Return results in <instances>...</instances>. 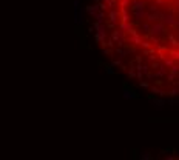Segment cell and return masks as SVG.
Listing matches in <instances>:
<instances>
[{"label":"cell","instance_id":"d4e9b609","mask_svg":"<svg viewBox=\"0 0 179 160\" xmlns=\"http://www.w3.org/2000/svg\"><path fill=\"white\" fill-rule=\"evenodd\" d=\"M175 77H176L175 74H171V72H168V76H167V79H168V80H167V82H173V80H175Z\"/></svg>","mask_w":179,"mask_h":160},{"label":"cell","instance_id":"f1b7e54d","mask_svg":"<svg viewBox=\"0 0 179 160\" xmlns=\"http://www.w3.org/2000/svg\"><path fill=\"white\" fill-rule=\"evenodd\" d=\"M145 74H147V77H148V79H150V80H151V79H153V77H154V74H153V72H145Z\"/></svg>","mask_w":179,"mask_h":160},{"label":"cell","instance_id":"1f68e13d","mask_svg":"<svg viewBox=\"0 0 179 160\" xmlns=\"http://www.w3.org/2000/svg\"><path fill=\"white\" fill-rule=\"evenodd\" d=\"M120 65V60H114L113 62V66H119Z\"/></svg>","mask_w":179,"mask_h":160},{"label":"cell","instance_id":"83f0119b","mask_svg":"<svg viewBox=\"0 0 179 160\" xmlns=\"http://www.w3.org/2000/svg\"><path fill=\"white\" fill-rule=\"evenodd\" d=\"M141 71H142V74H144V72H148V66H147V65H142Z\"/></svg>","mask_w":179,"mask_h":160},{"label":"cell","instance_id":"5b68a950","mask_svg":"<svg viewBox=\"0 0 179 160\" xmlns=\"http://www.w3.org/2000/svg\"><path fill=\"white\" fill-rule=\"evenodd\" d=\"M125 42H128V43H133V45H141V42H142V38L139 34H134V36H130Z\"/></svg>","mask_w":179,"mask_h":160},{"label":"cell","instance_id":"30bf717a","mask_svg":"<svg viewBox=\"0 0 179 160\" xmlns=\"http://www.w3.org/2000/svg\"><path fill=\"white\" fill-rule=\"evenodd\" d=\"M148 100L151 102L153 105H156V108H162V105H165V100L164 99H153V97H148Z\"/></svg>","mask_w":179,"mask_h":160},{"label":"cell","instance_id":"cb8c5ba5","mask_svg":"<svg viewBox=\"0 0 179 160\" xmlns=\"http://www.w3.org/2000/svg\"><path fill=\"white\" fill-rule=\"evenodd\" d=\"M116 52H117L120 57H125V56H127V51H124V49H116Z\"/></svg>","mask_w":179,"mask_h":160},{"label":"cell","instance_id":"f546056e","mask_svg":"<svg viewBox=\"0 0 179 160\" xmlns=\"http://www.w3.org/2000/svg\"><path fill=\"white\" fill-rule=\"evenodd\" d=\"M159 65H161V63H154V62H153V65H151V68H153V69H158V68H159Z\"/></svg>","mask_w":179,"mask_h":160},{"label":"cell","instance_id":"7a4b0ae2","mask_svg":"<svg viewBox=\"0 0 179 160\" xmlns=\"http://www.w3.org/2000/svg\"><path fill=\"white\" fill-rule=\"evenodd\" d=\"M161 22L165 26H179V19L168 12H161Z\"/></svg>","mask_w":179,"mask_h":160},{"label":"cell","instance_id":"6da1fadb","mask_svg":"<svg viewBox=\"0 0 179 160\" xmlns=\"http://www.w3.org/2000/svg\"><path fill=\"white\" fill-rule=\"evenodd\" d=\"M167 32V28H165V25L159 20V22H154L151 26H150V34L151 36H156V37H161V36H164V34Z\"/></svg>","mask_w":179,"mask_h":160},{"label":"cell","instance_id":"4fadbf2b","mask_svg":"<svg viewBox=\"0 0 179 160\" xmlns=\"http://www.w3.org/2000/svg\"><path fill=\"white\" fill-rule=\"evenodd\" d=\"M162 62H164V66H167V68H170V66L175 65V60H173L171 57H167V56L162 59Z\"/></svg>","mask_w":179,"mask_h":160},{"label":"cell","instance_id":"3957f363","mask_svg":"<svg viewBox=\"0 0 179 160\" xmlns=\"http://www.w3.org/2000/svg\"><path fill=\"white\" fill-rule=\"evenodd\" d=\"M145 20L150 22V23L159 22V20H161V11H156V12H147V17H145Z\"/></svg>","mask_w":179,"mask_h":160},{"label":"cell","instance_id":"836d02e7","mask_svg":"<svg viewBox=\"0 0 179 160\" xmlns=\"http://www.w3.org/2000/svg\"><path fill=\"white\" fill-rule=\"evenodd\" d=\"M107 72H108V74H114V69H111V68H107Z\"/></svg>","mask_w":179,"mask_h":160},{"label":"cell","instance_id":"9a60e30c","mask_svg":"<svg viewBox=\"0 0 179 160\" xmlns=\"http://www.w3.org/2000/svg\"><path fill=\"white\" fill-rule=\"evenodd\" d=\"M167 38L170 40V43H171V45L175 46V48H179V42H178V40H176V38L173 37V36H171V34H167Z\"/></svg>","mask_w":179,"mask_h":160},{"label":"cell","instance_id":"7c38bea8","mask_svg":"<svg viewBox=\"0 0 179 160\" xmlns=\"http://www.w3.org/2000/svg\"><path fill=\"white\" fill-rule=\"evenodd\" d=\"M108 17H110L111 23H116V22H117V19H119V11H116V9H111L110 14H108Z\"/></svg>","mask_w":179,"mask_h":160},{"label":"cell","instance_id":"ffe728a7","mask_svg":"<svg viewBox=\"0 0 179 160\" xmlns=\"http://www.w3.org/2000/svg\"><path fill=\"white\" fill-rule=\"evenodd\" d=\"M141 30H142V32H145V34H150V25H148V23H144Z\"/></svg>","mask_w":179,"mask_h":160},{"label":"cell","instance_id":"7402d4cb","mask_svg":"<svg viewBox=\"0 0 179 160\" xmlns=\"http://www.w3.org/2000/svg\"><path fill=\"white\" fill-rule=\"evenodd\" d=\"M141 46H142V48H145V49H147V48H150V46H151V42L142 40V42H141Z\"/></svg>","mask_w":179,"mask_h":160},{"label":"cell","instance_id":"8d00e7d4","mask_svg":"<svg viewBox=\"0 0 179 160\" xmlns=\"http://www.w3.org/2000/svg\"><path fill=\"white\" fill-rule=\"evenodd\" d=\"M173 2H175V3L178 5V6H179V0H173Z\"/></svg>","mask_w":179,"mask_h":160},{"label":"cell","instance_id":"d6a6232c","mask_svg":"<svg viewBox=\"0 0 179 160\" xmlns=\"http://www.w3.org/2000/svg\"><path fill=\"white\" fill-rule=\"evenodd\" d=\"M136 77H138V79H139V80H141V79H142V72H141V71H138V74H136Z\"/></svg>","mask_w":179,"mask_h":160},{"label":"cell","instance_id":"d590c367","mask_svg":"<svg viewBox=\"0 0 179 160\" xmlns=\"http://www.w3.org/2000/svg\"><path fill=\"white\" fill-rule=\"evenodd\" d=\"M156 60V56H150V62H154Z\"/></svg>","mask_w":179,"mask_h":160},{"label":"cell","instance_id":"d6986e66","mask_svg":"<svg viewBox=\"0 0 179 160\" xmlns=\"http://www.w3.org/2000/svg\"><path fill=\"white\" fill-rule=\"evenodd\" d=\"M170 72H171V74H175V76H178L179 74V66H176V65L170 66Z\"/></svg>","mask_w":179,"mask_h":160},{"label":"cell","instance_id":"44dd1931","mask_svg":"<svg viewBox=\"0 0 179 160\" xmlns=\"http://www.w3.org/2000/svg\"><path fill=\"white\" fill-rule=\"evenodd\" d=\"M119 5H120V8H127L130 5V0H119Z\"/></svg>","mask_w":179,"mask_h":160},{"label":"cell","instance_id":"f35d334b","mask_svg":"<svg viewBox=\"0 0 179 160\" xmlns=\"http://www.w3.org/2000/svg\"><path fill=\"white\" fill-rule=\"evenodd\" d=\"M178 36H179V31H178Z\"/></svg>","mask_w":179,"mask_h":160},{"label":"cell","instance_id":"2e32d148","mask_svg":"<svg viewBox=\"0 0 179 160\" xmlns=\"http://www.w3.org/2000/svg\"><path fill=\"white\" fill-rule=\"evenodd\" d=\"M104 3L107 5V8H111V9H113L116 5H117V0H104Z\"/></svg>","mask_w":179,"mask_h":160},{"label":"cell","instance_id":"484cf974","mask_svg":"<svg viewBox=\"0 0 179 160\" xmlns=\"http://www.w3.org/2000/svg\"><path fill=\"white\" fill-rule=\"evenodd\" d=\"M128 76H130V79L136 76V72H134V68H130V72H128Z\"/></svg>","mask_w":179,"mask_h":160},{"label":"cell","instance_id":"4dcf8cb0","mask_svg":"<svg viewBox=\"0 0 179 160\" xmlns=\"http://www.w3.org/2000/svg\"><path fill=\"white\" fill-rule=\"evenodd\" d=\"M156 11H158L156 6H150V12H156Z\"/></svg>","mask_w":179,"mask_h":160},{"label":"cell","instance_id":"8fae6325","mask_svg":"<svg viewBox=\"0 0 179 160\" xmlns=\"http://www.w3.org/2000/svg\"><path fill=\"white\" fill-rule=\"evenodd\" d=\"M164 76H167V68L164 65H159L158 71L154 72V77H164Z\"/></svg>","mask_w":179,"mask_h":160},{"label":"cell","instance_id":"52a82bcc","mask_svg":"<svg viewBox=\"0 0 179 160\" xmlns=\"http://www.w3.org/2000/svg\"><path fill=\"white\" fill-rule=\"evenodd\" d=\"M133 16H134V19L139 22V20H142V19L147 17V12H145L144 9H138V11H133Z\"/></svg>","mask_w":179,"mask_h":160},{"label":"cell","instance_id":"277c9868","mask_svg":"<svg viewBox=\"0 0 179 160\" xmlns=\"http://www.w3.org/2000/svg\"><path fill=\"white\" fill-rule=\"evenodd\" d=\"M131 9H133V11L145 9V2H144V0H133V2H131Z\"/></svg>","mask_w":179,"mask_h":160},{"label":"cell","instance_id":"74e56055","mask_svg":"<svg viewBox=\"0 0 179 160\" xmlns=\"http://www.w3.org/2000/svg\"><path fill=\"white\" fill-rule=\"evenodd\" d=\"M144 2H148V0H144Z\"/></svg>","mask_w":179,"mask_h":160},{"label":"cell","instance_id":"603a6c76","mask_svg":"<svg viewBox=\"0 0 179 160\" xmlns=\"http://www.w3.org/2000/svg\"><path fill=\"white\" fill-rule=\"evenodd\" d=\"M168 105H171V106L179 105V99H170V100H168Z\"/></svg>","mask_w":179,"mask_h":160},{"label":"cell","instance_id":"8992f818","mask_svg":"<svg viewBox=\"0 0 179 160\" xmlns=\"http://www.w3.org/2000/svg\"><path fill=\"white\" fill-rule=\"evenodd\" d=\"M150 93H153L154 95H161V97H165V95H168V93L167 91H164V89H159L158 86H150Z\"/></svg>","mask_w":179,"mask_h":160},{"label":"cell","instance_id":"9c48e42d","mask_svg":"<svg viewBox=\"0 0 179 160\" xmlns=\"http://www.w3.org/2000/svg\"><path fill=\"white\" fill-rule=\"evenodd\" d=\"M136 97H138V95L134 94L131 89H127V88L124 89V99H125V100H133V99H136Z\"/></svg>","mask_w":179,"mask_h":160},{"label":"cell","instance_id":"4316f807","mask_svg":"<svg viewBox=\"0 0 179 160\" xmlns=\"http://www.w3.org/2000/svg\"><path fill=\"white\" fill-rule=\"evenodd\" d=\"M139 85H141V88H150L147 82H142V80H141V83H139Z\"/></svg>","mask_w":179,"mask_h":160},{"label":"cell","instance_id":"ac0fdd59","mask_svg":"<svg viewBox=\"0 0 179 160\" xmlns=\"http://www.w3.org/2000/svg\"><path fill=\"white\" fill-rule=\"evenodd\" d=\"M153 159V156L150 152H142L141 154V160H151Z\"/></svg>","mask_w":179,"mask_h":160},{"label":"cell","instance_id":"ab89813d","mask_svg":"<svg viewBox=\"0 0 179 160\" xmlns=\"http://www.w3.org/2000/svg\"><path fill=\"white\" fill-rule=\"evenodd\" d=\"M96 2H99V0H96Z\"/></svg>","mask_w":179,"mask_h":160},{"label":"cell","instance_id":"5bb4252c","mask_svg":"<svg viewBox=\"0 0 179 160\" xmlns=\"http://www.w3.org/2000/svg\"><path fill=\"white\" fill-rule=\"evenodd\" d=\"M168 56H170L175 62L179 60V51H178V49H170V51H168Z\"/></svg>","mask_w":179,"mask_h":160},{"label":"cell","instance_id":"e575fe53","mask_svg":"<svg viewBox=\"0 0 179 160\" xmlns=\"http://www.w3.org/2000/svg\"><path fill=\"white\" fill-rule=\"evenodd\" d=\"M136 62H138V63H141V62H142V57L138 56V57H136Z\"/></svg>","mask_w":179,"mask_h":160},{"label":"cell","instance_id":"e0dca14e","mask_svg":"<svg viewBox=\"0 0 179 160\" xmlns=\"http://www.w3.org/2000/svg\"><path fill=\"white\" fill-rule=\"evenodd\" d=\"M150 42H151V45H154V46H158L159 43H161V42H159V37H156V36L150 37Z\"/></svg>","mask_w":179,"mask_h":160},{"label":"cell","instance_id":"ba28073f","mask_svg":"<svg viewBox=\"0 0 179 160\" xmlns=\"http://www.w3.org/2000/svg\"><path fill=\"white\" fill-rule=\"evenodd\" d=\"M131 28H133V25L130 22H120V25H119V30L122 32H128Z\"/></svg>","mask_w":179,"mask_h":160}]
</instances>
